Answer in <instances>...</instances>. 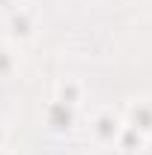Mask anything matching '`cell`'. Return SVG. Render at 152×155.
Wrapping results in <instances>:
<instances>
[{
  "label": "cell",
  "instance_id": "5b68a950",
  "mask_svg": "<svg viewBox=\"0 0 152 155\" xmlns=\"http://www.w3.org/2000/svg\"><path fill=\"white\" fill-rule=\"evenodd\" d=\"M72 119H75V107H66V104H60V101L51 104V110H48V122H51V128H57V131L72 128Z\"/></svg>",
  "mask_w": 152,
  "mask_h": 155
},
{
  "label": "cell",
  "instance_id": "6da1fadb",
  "mask_svg": "<svg viewBox=\"0 0 152 155\" xmlns=\"http://www.w3.org/2000/svg\"><path fill=\"white\" fill-rule=\"evenodd\" d=\"M122 116H116L114 110H98L90 119V134L98 146H116V140L122 134Z\"/></svg>",
  "mask_w": 152,
  "mask_h": 155
},
{
  "label": "cell",
  "instance_id": "3957f363",
  "mask_svg": "<svg viewBox=\"0 0 152 155\" xmlns=\"http://www.w3.org/2000/svg\"><path fill=\"white\" fill-rule=\"evenodd\" d=\"M6 36L9 42H30V39L36 36V18H33V12H27V9H12L9 12V18H6Z\"/></svg>",
  "mask_w": 152,
  "mask_h": 155
},
{
  "label": "cell",
  "instance_id": "52a82bcc",
  "mask_svg": "<svg viewBox=\"0 0 152 155\" xmlns=\"http://www.w3.org/2000/svg\"><path fill=\"white\" fill-rule=\"evenodd\" d=\"M6 143H9V128L0 122V149H6Z\"/></svg>",
  "mask_w": 152,
  "mask_h": 155
},
{
  "label": "cell",
  "instance_id": "277c9868",
  "mask_svg": "<svg viewBox=\"0 0 152 155\" xmlns=\"http://www.w3.org/2000/svg\"><path fill=\"white\" fill-rule=\"evenodd\" d=\"M54 101L66 104V107H78V104L84 101V84H81V81H75V78L60 81V84H57V96H54Z\"/></svg>",
  "mask_w": 152,
  "mask_h": 155
},
{
  "label": "cell",
  "instance_id": "8992f818",
  "mask_svg": "<svg viewBox=\"0 0 152 155\" xmlns=\"http://www.w3.org/2000/svg\"><path fill=\"white\" fill-rule=\"evenodd\" d=\"M15 66H18V54H15V48H12V45H0V78L12 75Z\"/></svg>",
  "mask_w": 152,
  "mask_h": 155
},
{
  "label": "cell",
  "instance_id": "7a4b0ae2",
  "mask_svg": "<svg viewBox=\"0 0 152 155\" xmlns=\"http://www.w3.org/2000/svg\"><path fill=\"white\" fill-rule=\"evenodd\" d=\"M122 122L128 128H134L137 134L149 137L152 134V98H131L128 107H125Z\"/></svg>",
  "mask_w": 152,
  "mask_h": 155
},
{
  "label": "cell",
  "instance_id": "ba28073f",
  "mask_svg": "<svg viewBox=\"0 0 152 155\" xmlns=\"http://www.w3.org/2000/svg\"><path fill=\"white\" fill-rule=\"evenodd\" d=\"M0 155H15V152H12V149H0Z\"/></svg>",
  "mask_w": 152,
  "mask_h": 155
}]
</instances>
